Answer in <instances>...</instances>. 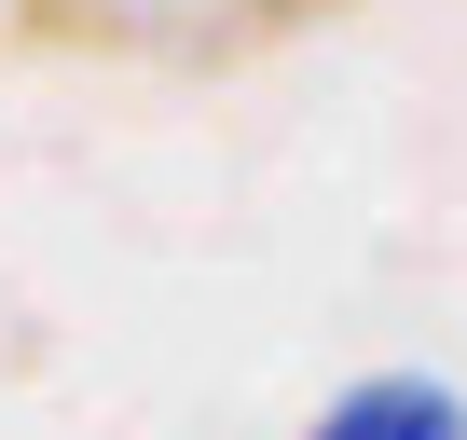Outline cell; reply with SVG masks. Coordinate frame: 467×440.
Wrapping results in <instances>:
<instances>
[{"label": "cell", "mask_w": 467, "mask_h": 440, "mask_svg": "<svg viewBox=\"0 0 467 440\" xmlns=\"http://www.w3.org/2000/svg\"><path fill=\"white\" fill-rule=\"evenodd\" d=\"M303 440H467V399L426 385V372H371V385H344Z\"/></svg>", "instance_id": "cell-2"}, {"label": "cell", "mask_w": 467, "mask_h": 440, "mask_svg": "<svg viewBox=\"0 0 467 440\" xmlns=\"http://www.w3.org/2000/svg\"><path fill=\"white\" fill-rule=\"evenodd\" d=\"M330 0H0V42L28 56H124V69H248Z\"/></svg>", "instance_id": "cell-1"}]
</instances>
